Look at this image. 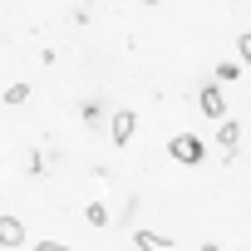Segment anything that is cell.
<instances>
[{
	"mask_svg": "<svg viewBox=\"0 0 251 251\" xmlns=\"http://www.w3.org/2000/svg\"><path fill=\"white\" fill-rule=\"evenodd\" d=\"M25 99H30V79H15L5 89V103H25Z\"/></svg>",
	"mask_w": 251,
	"mask_h": 251,
	"instance_id": "obj_6",
	"label": "cell"
},
{
	"mask_svg": "<svg viewBox=\"0 0 251 251\" xmlns=\"http://www.w3.org/2000/svg\"><path fill=\"white\" fill-rule=\"evenodd\" d=\"M143 5H158V0H143Z\"/></svg>",
	"mask_w": 251,
	"mask_h": 251,
	"instance_id": "obj_12",
	"label": "cell"
},
{
	"mask_svg": "<svg viewBox=\"0 0 251 251\" xmlns=\"http://www.w3.org/2000/svg\"><path fill=\"white\" fill-rule=\"evenodd\" d=\"M236 74H241L236 59H222V64H217V84H226V79H236Z\"/></svg>",
	"mask_w": 251,
	"mask_h": 251,
	"instance_id": "obj_8",
	"label": "cell"
},
{
	"mask_svg": "<svg viewBox=\"0 0 251 251\" xmlns=\"http://www.w3.org/2000/svg\"><path fill=\"white\" fill-rule=\"evenodd\" d=\"M84 217H89V226H108V207H103V202H89Z\"/></svg>",
	"mask_w": 251,
	"mask_h": 251,
	"instance_id": "obj_7",
	"label": "cell"
},
{
	"mask_svg": "<svg viewBox=\"0 0 251 251\" xmlns=\"http://www.w3.org/2000/svg\"><path fill=\"white\" fill-rule=\"evenodd\" d=\"M0 246H25V222L20 217H0Z\"/></svg>",
	"mask_w": 251,
	"mask_h": 251,
	"instance_id": "obj_5",
	"label": "cell"
},
{
	"mask_svg": "<svg viewBox=\"0 0 251 251\" xmlns=\"http://www.w3.org/2000/svg\"><path fill=\"white\" fill-rule=\"evenodd\" d=\"M197 108H202L207 118H217V123L226 118V99H222V84H217V79H212V84H202V94H197Z\"/></svg>",
	"mask_w": 251,
	"mask_h": 251,
	"instance_id": "obj_3",
	"label": "cell"
},
{
	"mask_svg": "<svg viewBox=\"0 0 251 251\" xmlns=\"http://www.w3.org/2000/svg\"><path fill=\"white\" fill-rule=\"evenodd\" d=\"M236 50H241V64H251V30H246V35L236 40Z\"/></svg>",
	"mask_w": 251,
	"mask_h": 251,
	"instance_id": "obj_9",
	"label": "cell"
},
{
	"mask_svg": "<svg viewBox=\"0 0 251 251\" xmlns=\"http://www.w3.org/2000/svg\"><path fill=\"white\" fill-rule=\"evenodd\" d=\"M202 153H207V148H202V138H197V133H177V138L168 143V158H177L182 168H197V163H202Z\"/></svg>",
	"mask_w": 251,
	"mask_h": 251,
	"instance_id": "obj_1",
	"label": "cell"
},
{
	"mask_svg": "<svg viewBox=\"0 0 251 251\" xmlns=\"http://www.w3.org/2000/svg\"><path fill=\"white\" fill-rule=\"evenodd\" d=\"M30 251H69V246H64V241H35Z\"/></svg>",
	"mask_w": 251,
	"mask_h": 251,
	"instance_id": "obj_10",
	"label": "cell"
},
{
	"mask_svg": "<svg viewBox=\"0 0 251 251\" xmlns=\"http://www.w3.org/2000/svg\"><path fill=\"white\" fill-rule=\"evenodd\" d=\"M202 251H222V246H212V241H207V246H202Z\"/></svg>",
	"mask_w": 251,
	"mask_h": 251,
	"instance_id": "obj_11",
	"label": "cell"
},
{
	"mask_svg": "<svg viewBox=\"0 0 251 251\" xmlns=\"http://www.w3.org/2000/svg\"><path fill=\"white\" fill-rule=\"evenodd\" d=\"M133 133H138V113H133V108H118V113L108 118V138L123 148V143H128Z\"/></svg>",
	"mask_w": 251,
	"mask_h": 251,
	"instance_id": "obj_2",
	"label": "cell"
},
{
	"mask_svg": "<svg viewBox=\"0 0 251 251\" xmlns=\"http://www.w3.org/2000/svg\"><path fill=\"white\" fill-rule=\"evenodd\" d=\"M217 143H222V163H231V158H236V143H241L236 118H222V123H217Z\"/></svg>",
	"mask_w": 251,
	"mask_h": 251,
	"instance_id": "obj_4",
	"label": "cell"
}]
</instances>
